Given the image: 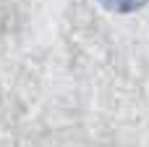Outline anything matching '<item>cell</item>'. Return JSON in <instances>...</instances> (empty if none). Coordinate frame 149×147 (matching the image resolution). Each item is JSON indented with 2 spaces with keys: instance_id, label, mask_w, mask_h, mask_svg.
Segmentation results:
<instances>
[{
  "instance_id": "6da1fadb",
  "label": "cell",
  "mask_w": 149,
  "mask_h": 147,
  "mask_svg": "<svg viewBox=\"0 0 149 147\" xmlns=\"http://www.w3.org/2000/svg\"><path fill=\"white\" fill-rule=\"evenodd\" d=\"M110 11H131V8H136V5H141L144 0H102Z\"/></svg>"
}]
</instances>
